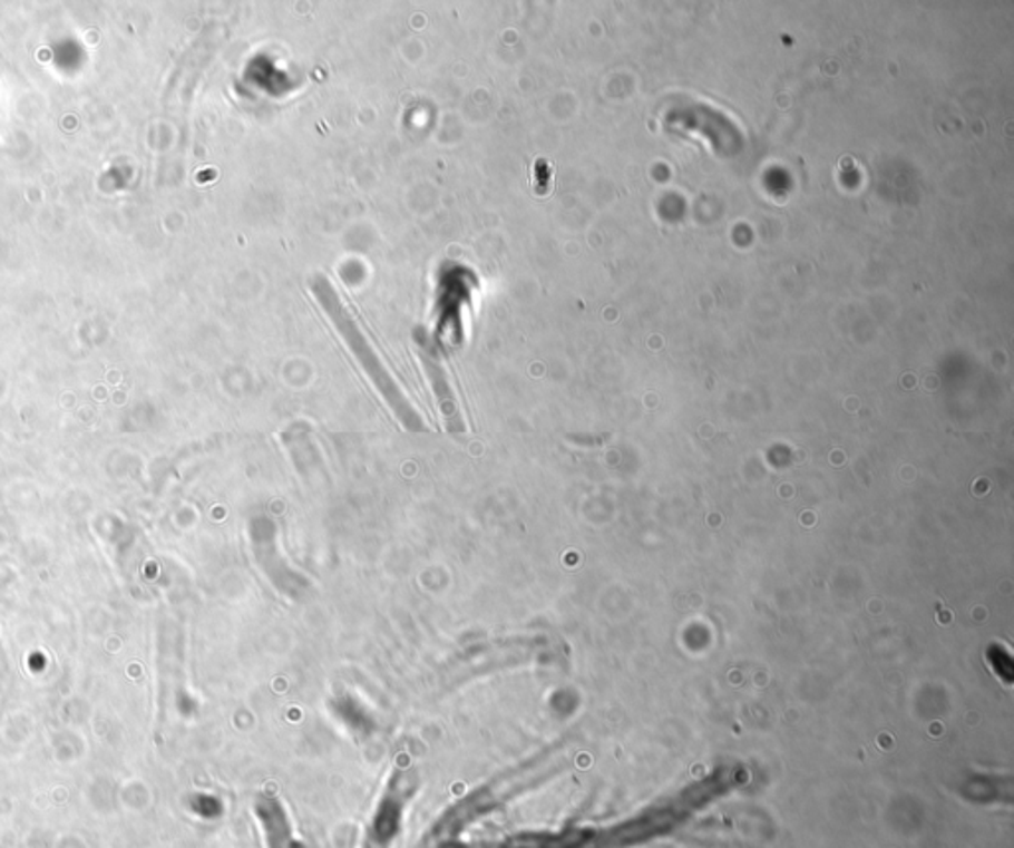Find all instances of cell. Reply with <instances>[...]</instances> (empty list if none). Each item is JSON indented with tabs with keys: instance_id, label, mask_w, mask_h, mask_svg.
I'll list each match as a JSON object with an SVG mask.
<instances>
[{
	"instance_id": "cell-1",
	"label": "cell",
	"mask_w": 1014,
	"mask_h": 848,
	"mask_svg": "<svg viewBox=\"0 0 1014 848\" xmlns=\"http://www.w3.org/2000/svg\"><path fill=\"white\" fill-rule=\"evenodd\" d=\"M312 290L313 294H315V298H318V302H320L321 308L328 312V315H330L331 320H333V323L338 325V330L343 333V338L348 340L351 349L355 351L357 358L361 359V363L367 367V371H369L374 381H377L379 389H381V391H383V393L387 394L389 399H391L392 404H394V409L401 412L402 419H409V417H412V411H410L409 404L402 401L401 397H399V393H397V387L392 384L389 376L384 373V369L381 367V363L374 359L373 351H369V345H367L363 333L359 331L355 322H353V318L349 315L348 310H345V308H343V304H341L338 292H335V290H333V286H331L330 280H328L325 276L313 277ZM412 419H415V417H412Z\"/></svg>"
},
{
	"instance_id": "cell-2",
	"label": "cell",
	"mask_w": 1014,
	"mask_h": 848,
	"mask_svg": "<svg viewBox=\"0 0 1014 848\" xmlns=\"http://www.w3.org/2000/svg\"><path fill=\"white\" fill-rule=\"evenodd\" d=\"M260 821L266 829L267 840L272 848H302L290 835V825L276 801H264L259 805Z\"/></svg>"
},
{
	"instance_id": "cell-3",
	"label": "cell",
	"mask_w": 1014,
	"mask_h": 848,
	"mask_svg": "<svg viewBox=\"0 0 1014 848\" xmlns=\"http://www.w3.org/2000/svg\"><path fill=\"white\" fill-rule=\"evenodd\" d=\"M402 803H404V795L401 793V789L392 787L391 793L387 795L383 807H381V811L377 815V821H374V839L387 840V837L391 839L394 827L399 825V819H401Z\"/></svg>"
}]
</instances>
